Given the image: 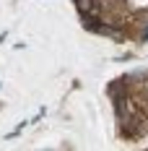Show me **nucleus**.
Segmentation results:
<instances>
[{
    "label": "nucleus",
    "mask_w": 148,
    "mask_h": 151,
    "mask_svg": "<svg viewBox=\"0 0 148 151\" xmlns=\"http://www.w3.org/2000/svg\"><path fill=\"white\" fill-rule=\"evenodd\" d=\"M143 37H146V39H148V31H143Z\"/></svg>",
    "instance_id": "2"
},
{
    "label": "nucleus",
    "mask_w": 148,
    "mask_h": 151,
    "mask_svg": "<svg viewBox=\"0 0 148 151\" xmlns=\"http://www.w3.org/2000/svg\"><path fill=\"white\" fill-rule=\"evenodd\" d=\"M78 5H81V13H83V16H94V13H96L94 0H78Z\"/></svg>",
    "instance_id": "1"
}]
</instances>
